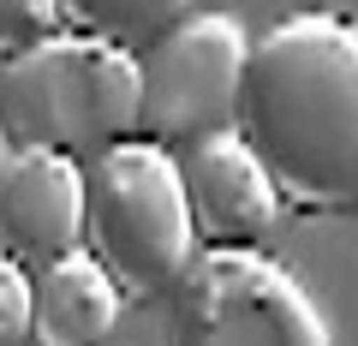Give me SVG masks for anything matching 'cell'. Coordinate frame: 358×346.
<instances>
[{
	"instance_id": "1",
	"label": "cell",
	"mask_w": 358,
	"mask_h": 346,
	"mask_svg": "<svg viewBox=\"0 0 358 346\" xmlns=\"http://www.w3.org/2000/svg\"><path fill=\"white\" fill-rule=\"evenodd\" d=\"M233 131L263 161L281 209H358V24L341 13H287L251 36L233 96Z\"/></svg>"
},
{
	"instance_id": "2",
	"label": "cell",
	"mask_w": 358,
	"mask_h": 346,
	"mask_svg": "<svg viewBox=\"0 0 358 346\" xmlns=\"http://www.w3.org/2000/svg\"><path fill=\"white\" fill-rule=\"evenodd\" d=\"M78 251L131 305H155L197 257V227L185 209L173 150L143 138H120L84 167V239Z\"/></svg>"
},
{
	"instance_id": "3",
	"label": "cell",
	"mask_w": 358,
	"mask_h": 346,
	"mask_svg": "<svg viewBox=\"0 0 358 346\" xmlns=\"http://www.w3.org/2000/svg\"><path fill=\"white\" fill-rule=\"evenodd\" d=\"M138 120V54L96 36L36 42L0 60V150L96 155L131 138Z\"/></svg>"
},
{
	"instance_id": "4",
	"label": "cell",
	"mask_w": 358,
	"mask_h": 346,
	"mask_svg": "<svg viewBox=\"0 0 358 346\" xmlns=\"http://www.w3.org/2000/svg\"><path fill=\"white\" fill-rule=\"evenodd\" d=\"M167 346H334L317 298L257 245H209L167 293Z\"/></svg>"
},
{
	"instance_id": "5",
	"label": "cell",
	"mask_w": 358,
	"mask_h": 346,
	"mask_svg": "<svg viewBox=\"0 0 358 346\" xmlns=\"http://www.w3.org/2000/svg\"><path fill=\"white\" fill-rule=\"evenodd\" d=\"M251 36L233 13H185L138 48V120L131 138L185 150L203 131H221L233 120L239 72Z\"/></svg>"
},
{
	"instance_id": "6",
	"label": "cell",
	"mask_w": 358,
	"mask_h": 346,
	"mask_svg": "<svg viewBox=\"0 0 358 346\" xmlns=\"http://www.w3.org/2000/svg\"><path fill=\"white\" fill-rule=\"evenodd\" d=\"M173 161H179L197 245H257L281 221V192L268 185L263 161L245 150L233 126L192 138L185 150H173Z\"/></svg>"
},
{
	"instance_id": "7",
	"label": "cell",
	"mask_w": 358,
	"mask_h": 346,
	"mask_svg": "<svg viewBox=\"0 0 358 346\" xmlns=\"http://www.w3.org/2000/svg\"><path fill=\"white\" fill-rule=\"evenodd\" d=\"M84 239V167L48 150L0 155V251L18 269H42Z\"/></svg>"
},
{
	"instance_id": "8",
	"label": "cell",
	"mask_w": 358,
	"mask_h": 346,
	"mask_svg": "<svg viewBox=\"0 0 358 346\" xmlns=\"http://www.w3.org/2000/svg\"><path fill=\"white\" fill-rule=\"evenodd\" d=\"M120 305L126 298L96 269V257L66 251L30 269V346H108Z\"/></svg>"
},
{
	"instance_id": "9",
	"label": "cell",
	"mask_w": 358,
	"mask_h": 346,
	"mask_svg": "<svg viewBox=\"0 0 358 346\" xmlns=\"http://www.w3.org/2000/svg\"><path fill=\"white\" fill-rule=\"evenodd\" d=\"M185 13H192V0H60V30L138 54Z\"/></svg>"
},
{
	"instance_id": "10",
	"label": "cell",
	"mask_w": 358,
	"mask_h": 346,
	"mask_svg": "<svg viewBox=\"0 0 358 346\" xmlns=\"http://www.w3.org/2000/svg\"><path fill=\"white\" fill-rule=\"evenodd\" d=\"M60 36V0H0V60Z\"/></svg>"
},
{
	"instance_id": "11",
	"label": "cell",
	"mask_w": 358,
	"mask_h": 346,
	"mask_svg": "<svg viewBox=\"0 0 358 346\" xmlns=\"http://www.w3.org/2000/svg\"><path fill=\"white\" fill-rule=\"evenodd\" d=\"M0 346H30V269L0 251Z\"/></svg>"
},
{
	"instance_id": "12",
	"label": "cell",
	"mask_w": 358,
	"mask_h": 346,
	"mask_svg": "<svg viewBox=\"0 0 358 346\" xmlns=\"http://www.w3.org/2000/svg\"><path fill=\"white\" fill-rule=\"evenodd\" d=\"M0 155H6V150H0Z\"/></svg>"
}]
</instances>
